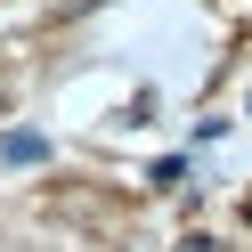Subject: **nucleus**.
Instances as JSON below:
<instances>
[{
    "mask_svg": "<svg viewBox=\"0 0 252 252\" xmlns=\"http://www.w3.org/2000/svg\"><path fill=\"white\" fill-rule=\"evenodd\" d=\"M0 155H8V163H41V155H49V147H41L33 130H8V138H0Z\"/></svg>",
    "mask_w": 252,
    "mask_h": 252,
    "instance_id": "1",
    "label": "nucleus"
}]
</instances>
